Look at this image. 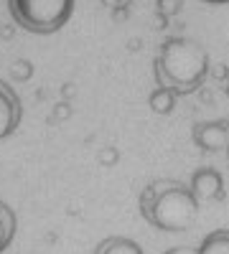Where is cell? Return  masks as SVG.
Returning a JSON list of instances; mask_svg holds the SVG:
<instances>
[{
	"label": "cell",
	"mask_w": 229,
	"mask_h": 254,
	"mask_svg": "<svg viewBox=\"0 0 229 254\" xmlns=\"http://www.w3.org/2000/svg\"><path fill=\"white\" fill-rule=\"evenodd\" d=\"M206 74H209V56L189 38H168L160 46L155 59V81L158 87L171 89L176 97L194 94Z\"/></svg>",
	"instance_id": "cell-1"
},
{
	"label": "cell",
	"mask_w": 229,
	"mask_h": 254,
	"mask_svg": "<svg viewBox=\"0 0 229 254\" xmlns=\"http://www.w3.org/2000/svg\"><path fill=\"white\" fill-rule=\"evenodd\" d=\"M199 216V198L178 181H155V201L143 219L160 231H189Z\"/></svg>",
	"instance_id": "cell-2"
},
{
	"label": "cell",
	"mask_w": 229,
	"mask_h": 254,
	"mask_svg": "<svg viewBox=\"0 0 229 254\" xmlns=\"http://www.w3.org/2000/svg\"><path fill=\"white\" fill-rule=\"evenodd\" d=\"M8 3L15 23L41 36L64 28L74 10V0H8Z\"/></svg>",
	"instance_id": "cell-3"
},
{
	"label": "cell",
	"mask_w": 229,
	"mask_h": 254,
	"mask_svg": "<svg viewBox=\"0 0 229 254\" xmlns=\"http://www.w3.org/2000/svg\"><path fill=\"white\" fill-rule=\"evenodd\" d=\"M191 193L201 201H224L227 190H224V178L217 168H196L191 176Z\"/></svg>",
	"instance_id": "cell-4"
},
{
	"label": "cell",
	"mask_w": 229,
	"mask_h": 254,
	"mask_svg": "<svg viewBox=\"0 0 229 254\" xmlns=\"http://www.w3.org/2000/svg\"><path fill=\"white\" fill-rule=\"evenodd\" d=\"M194 142L206 153H217V150H227L229 142V120H209V122H196L191 130Z\"/></svg>",
	"instance_id": "cell-5"
},
{
	"label": "cell",
	"mask_w": 229,
	"mask_h": 254,
	"mask_svg": "<svg viewBox=\"0 0 229 254\" xmlns=\"http://www.w3.org/2000/svg\"><path fill=\"white\" fill-rule=\"evenodd\" d=\"M20 117H23L20 97L5 81H0V140H5L15 132V127L20 125Z\"/></svg>",
	"instance_id": "cell-6"
},
{
	"label": "cell",
	"mask_w": 229,
	"mask_h": 254,
	"mask_svg": "<svg viewBox=\"0 0 229 254\" xmlns=\"http://www.w3.org/2000/svg\"><path fill=\"white\" fill-rule=\"evenodd\" d=\"M94 254H145L143 247L128 237H107L94 249Z\"/></svg>",
	"instance_id": "cell-7"
},
{
	"label": "cell",
	"mask_w": 229,
	"mask_h": 254,
	"mask_svg": "<svg viewBox=\"0 0 229 254\" xmlns=\"http://www.w3.org/2000/svg\"><path fill=\"white\" fill-rule=\"evenodd\" d=\"M15 226H18V221H15L13 208L5 201H0V254L10 247V242L15 237Z\"/></svg>",
	"instance_id": "cell-8"
},
{
	"label": "cell",
	"mask_w": 229,
	"mask_h": 254,
	"mask_svg": "<svg viewBox=\"0 0 229 254\" xmlns=\"http://www.w3.org/2000/svg\"><path fill=\"white\" fill-rule=\"evenodd\" d=\"M148 107L155 112V115H171L173 107H176V94L171 89H165V87H158L151 92L148 97Z\"/></svg>",
	"instance_id": "cell-9"
},
{
	"label": "cell",
	"mask_w": 229,
	"mask_h": 254,
	"mask_svg": "<svg viewBox=\"0 0 229 254\" xmlns=\"http://www.w3.org/2000/svg\"><path fill=\"white\" fill-rule=\"evenodd\" d=\"M201 254H229V229L212 231L199 247Z\"/></svg>",
	"instance_id": "cell-10"
},
{
	"label": "cell",
	"mask_w": 229,
	"mask_h": 254,
	"mask_svg": "<svg viewBox=\"0 0 229 254\" xmlns=\"http://www.w3.org/2000/svg\"><path fill=\"white\" fill-rule=\"evenodd\" d=\"M97 163L102 168H115L120 163V150L115 145H105V147H99V153H97Z\"/></svg>",
	"instance_id": "cell-11"
},
{
	"label": "cell",
	"mask_w": 229,
	"mask_h": 254,
	"mask_svg": "<svg viewBox=\"0 0 229 254\" xmlns=\"http://www.w3.org/2000/svg\"><path fill=\"white\" fill-rule=\"evenodd\" d=\"M10 74H13L15 81H28L33 76V64L28 59H18L13 66H10Z\"/></svg>",
	"instance_id": "cell-12"
},
{
	"label": "cell",
	"mask_w": 229,
	"mask_h": 254,
	"mask_svg": "<svg viewBox=\"0 0 229 254\" xmlns=\"http://www.w3.org/2000/svg\"><path fill=\"white\" fill-rule=\"evenodd\" d=\"M72 104L69 102H59L56 107H54V112H51V117H49V122H64V120H69L72 117Z\"/></svg>",
	"instance_id": "cell-13"
},
{
	"label": "cell",
	"mask_w": 229,
	"mask_h": 254,
	"mask_svg": "<svg viewBox=\"0 0 229 254\" xmlns=\"http://www.w3.org/2000/svg\"><path fill=\"white\" fill-rule=\"evenodd\" d=\"M178 8H181L178 0H158V10H160L163 18H168V15L178 13Z\"/></svg>",
	"instance_id": "cell-14"
},
{
	"label": "cell",
	"mask_w": 229,
	"mask_h": 254,
	"mask_svg": "<svg viewBox=\"0 0 229 254\" xmlns=\"http://www.w3.org/2000/svg\"><path fill=\"white\" fill-rule=\"evenodd\" d=\"M163 254H201V252H199V247H173Z\"/></svg>",
	"instance_id": "cell-15"
},
{
	"label": "cell",
	"mask_w": 229,
	"mask_h": 254,
	"mask_svg": "<svg viewBox=\"0 0 229 254\" xmlns=\"http://www.w3.org/2000/svg\"><path fill=\"white\" fill-rule=\"evenodd\" d=\"M61 94H64L67 99H69V97H74V94H76V89H74V84H64V87H61Z\"/></svg>",
	"instance_id": "cell-16"
},
{
	"label": "cell",
	"mask_w": 229,
	"mask_h": 254,
	"mask_svg": "<svg viewBox=\"0 0 229 254\" xmlns=\"http://www.w3.org/2000/svg\"><path fill=\"white\" fill-rule=\"evenodd\" d=\"M102 3L110 5V8H117V5H120V0H102Z\"/></svg>",
	"instance_id": "cell-17"
},
{
	"label": "cell",
	"mask_w": 229,
	"mask_h": 254,
	"mask_svg": "<svg viewBox=\"0 0 229 254\" xmlns=\"http://www.w3.org/2000/svg\"><path fill=\"white\" fill-rule=\"evenodd\" d=\"M0 36H3V38H10V36H13V28H3V31H0Z\"/></svg>",
	"instance_id": "cell-18"
},
{
	"label": "cell",
	"mask_w": 229,
	"mask_h": 254,
	"mask_svg": "<svg viewBox=\"0 0 229 254\" xmlns=\"http://www.w3.org/2000/svg\"><path fill=\"white\" fill-rule=\"evenodd\" d=\"M206 3H229V0H206Z\"/></svg>",
	"instance_id": "cell-19"
},
{
	"label": "cell",
	"mask_w": 229,
	"mask_h": 254,
	"mask_svg": "<svg viewBox=\"0 0 229 254\" xmlns=\"http://www.w3.org/2000/svg\"><path fill=\"white\" fill-rule=\"evenodd\" d=\"M227 155H229V142H227Z\"/></svg>",
	"instance_id": "cell-20"
}]
</instances>
